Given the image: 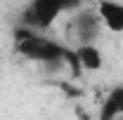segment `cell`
<instances>
[{
  "mask_svg": "<svg viewBox=\"0 0 123 120\" xmlns=\"http://www.w3.org/2000/svg\"><path fill=\"white\" fill-rule=\"evenodd\" d=\"M14 49L21 57H26L31 61H43V64H55L66 57V49L62 45H57L55 40H47L29 28H17Z\"/></svg>",
  "mask_w": 123,
  "mask_h": 120,
  "instance_id": "1",
  "label": "cell"
},
{
  "mask_svg": "<svg viewBox=\"0 0 123 120\" xmlns=\"http://www.w3.org/2000/svg\"><path fill=\"white\" fill-rule=\"evenodd\" d=\"M62 12H64L62 0H33L29 5V12H26V24L31 28L47 31L55 26V21L59 19Z\"/></svg>",
  "mask_w": 123,
  "mask_h": 120,
  "instance_id": "2",
  "label": "cell"
},
{
  "mask_svg": "<svg viewBox=\"0 0 123 120\" xmlns=\"http://www.w3.org/2000/svg\"><path fill=\"white\" fill-rule=\"evenodd\" d=\"M95 10H97L99 21L107 31L123 33V2H118V0H97Z\"/></svg>",
  "mask_w": 123,
  "mask_h": 120,
  "instance_id": "3",
  "label": "cell"
},
{
  "mask_svg": "<svg viewBox=\"0 0 123 120\" xmlns=\"http://www.w3.org/2000/svg\"><path fill=\"white\" fill-rule=\"evenodd\" d=\"M74 26H76L78 43H92V40L99 35V28H102V21H99L97 10H83V12L76 16Z\"/></svg>",
  "mask_w": 123,
  "mask_h": 120,
  "instance_id": "4",
  "label": "cell"
},
{
  "mask_svg": "<svg viewBox=\"0 0 123 120\" xmlns=\"http://www.w3.org/2000/svg\"><path fill=\"white\" fill-rule=\"evenodd\" d=\"M76 61L80 66V71H88V73H97L102 66H104V54L102 49L92 43H78L76 47Z\"/></svg>",
  "mask_w": 123,
  "mask_h": 120,
  "instance_id": "5",
  "label": "cell"
},
{
  "mask_svg": "<svg viewBox=\"0 0 123 120\" xmlns=\"http://www.w3.org/2000/svg\"><path fill=\"white\" fill-rule=\"evenodd\" d=\"M121 115H123V85H118L104 97L102 108H99V118L114 120V118H121Z\"/></svg>",
  "mask_w": 123,
  "mask_h": 120,
  "instance_id": "6",
  "label": "cell"
},
{
  "mask_svg": "<svg viewBox=\"0 0 123 120\" xmlns=\"http://www.w3.org/2000/svg\"><path fill=\"white\" fill-rule=\"evenodd\" d=\"M64 2V10H74V7H78L83 0H62Z\"/></svg>",
  "mask_w": 123,
  "mask_h": 120,
  "instance_id": "7",
  "label": "cell"
}]
</instances>
